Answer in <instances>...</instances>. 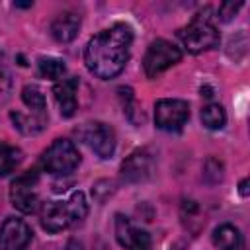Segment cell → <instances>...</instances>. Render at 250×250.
<instances>
[{"label":"cell","instance_id":"obj_20","mask_svg":"<svg viewBox=\"0 0 250 250\" xmlns=\"http://www.w3.org/2000/svg\"><path fill=\"white\" fill-rule=\"evenodd\" d=\"M133 230H135V227L131 225V221H129L127 217L115 215V238H117V242H119L123 248H129V246H131Z\"/></svg>","mask_w":250,"mask_h":250},{"label":"cell","instance_id":"obj_26","mask_svg":"<svg viewBox=\"0 0 250 250\" xmlns=\"http://www.w3.org/2000/svg\"><path fill=\"white\" fill-rule=\"evenodd\" d=\"M14 6H18V8H29V6H33V2H16Z\"/></svg>","mask_w":250,"mask_h":250},{"label":"cell","instance_id":"obj_4","mask_svg":"<svg viewBox=\"0 0 250 250\" xmlns=\"http://www.w3.org/2000/svg\"><path fill=\"white\" fill-rule=\"evenodd\" d=\"M80 164V152L68 139H55L41 156V166L45 172L55 176H66L74 172Z\"/></svg>","mask_w":250,"mask_h":250},{"label":"cell","instance_id":"obj_17","mask_svg":"<svg viewBox=\"0 0 250 250\" xmlns=\"http://www.w3.org/2000/svg\"><path fill=\"white\" fill-rule=\"evenodd\" d=\"M21 102L33 111V113H45V107H47V102H45V96L41 92L39 86L35 84H25L21 88Z\"/></svg>","mask_w":250,"mask_h":250},{"label":"cell","instance_id":"obj_7","mask_svg":"<svg viewBox=\"0 0 250 250\" xmlns=\"http://www.w3.org/2000/svg\"><path fill=\"white\" fill-rule=\"evenodd\" d=\"M180 59H182V51L176 45H172L166 39H156L150 43V47L145 53V59H143L145 74L148 78H156L160 72L180 62Z\"/></svg>","mask_w":250,"mask_h":250},{"label":"cell","instance_id":"obj_19","mask_svg":"<svg viewBox=\"0 0 250 250\" xmlns=\"http://www.w3.org/2000/svg\"><path fill=\"white\" fill-rule=\"evenodd\" d=\"M117 94H119V100H121V104H123V111H125L127 119H129L131 123H135V125L141 123V121H143V113H141V109L137 107L133 90H131L129 86H121V88L117 90Z\"/></svg>","mask_w":250,"mask_h":250},{"label":"cell","instance_id":"obj_8","mask_svg":"<svg viewBox=\"0 0 250 250\" xmlns=\"http://www.w3.org/2000/svg\"><path fill=\"white\" fill-rule=\"evenodd\" d=\"M189 117V104L178 98H164L154 104V123L162 131H180Z\"/></svg>","mask_w":250,"mask_h":250},{"label":"cell","instance_id":"obj_3","mask_svg":"<svg viewBox=\"0 0 250 250\" xmlns=\"http://www.w3.org/2000/svg\"><path fill=\"white\" fill-rule=\"evenodd\" d=\"M178 37L182 39L184 47L189 53H203V51L215 49L221 41V35H219L215 21H213L211 8L199 10L191 18V21L178 31Z\"/></svg>","mask_w":250,"mask_h":250},{"label":"cell","instance_id":"obj_12","mask_svg":"<svg viewBox=\"0 0 250 250\" xmlns=\"http://www.w3.org/2000/svg\"><path fill=\"white\" fill-rule=\"evenodd\" d=\"M51 35L59 43H70L80 29V16L74 12H62L51 21Z\"/></svg>","mask_w":250,"mask_h":250},{"label":"cell","instance_id":"obj_21","mask_svg":"<svg viewBox=\"0 0 250 250\" xmlns=\"http://www.w3.org/2000/svg\"><path fill=\"white\" fill-rule=\"evenodd\" d=\"M223 176H225L223 162L217 160L215 156H209L203 164V180L207 184H219V182H223Z\"/></svg>","mask_w":250,"mask_h":250},{"label":"cell","instance_id":"obj_14","mask_svg":"<svg viewBox=\"0 0 250 250\" xmlns=\"http://www.w3.org/2000/svg\"><path fill=\"white\" fill-rule=\"evenodd\" d=\"M10 119H12L14 127H16L18 131H21L23 135H35V133L43 131L45 125H47L45 113L25 115V113H21V111H10Z\"/></svg>","mask_w":250,"mask_h":250},{"label":"cell","instance_id":"obj_9","mask_svg":"<svg viewBox=\"0 0 250 250\" xmlns=\"http://www.w3.org/2000/svg\"><path fill=\"white\" fill-rule=\"evenodd\" d=\"M154 156L148 148H137L133 150L123 162H121V180L127 184H139L152 176L154 172Z\"/></svg>","mask_w":250,"mask_h":250},{"label":"cell","instance_id":"obj_6","mask_svg":"<svg viewBox=\"0 0 250 250\" xmlns=\"http://www.w3.org/2000/svg\"><path fill=\"white\" fill-rule=\"evenodd\" d=\"M37 182H39L37 170H27L12 182L10 201L18 211L29 215L39 209L41 203H39V193H37Z\"/></svg>","mask_w":250,"mask_h":250},{"label":"cell","instance_id":"obj_10","mask_svg":"<svg viewBox=\"0 0 250 250\" xmlns=\"http://www.w3.org/2000/svg\"><path fill=\"white\" fill-rule=\"evenodd\" d=\"M31 238V227L18 217H8L0 227V250H27Z\"/></svg>","mask_w":250,"mask_h":250},{"label":"cell","instance_id":"obj_18","mask_svg":"<svg viewBox=\"0 0 250 250\" xmlns=\"http://www.w3.org/2000/svg\"><path fill=\"white\" fill-rule=\"evenodd\" d=\"M201 123L207 129H223L227 123V113L221 104H209L201 109Z\"/></svg>","mask_w":250,"mask_h":250},{"label":"cell","instance_id":"obj_15","mask_svg":"<svg viewBox=\"0 0 250 250\" xmlns=\"http://www.w3.org/2000/svg\"><path fill=\"white\" fill-rule=\"evenodd\" d=\"M21 158H23V152L18 146L8 145L6 141H0V178L12 174L20 166Z\"/></svg>","mask_w":250,"mask_h":250},{"label":"cell","instance_id":"obj_24","mask_svg":"<svg viewBox=\"0 0 250 250\" xmlns=\"http://www.w3.org/2000/svg\"><path fill=\"white\" fill-rule=\"evenodd\" d=\"M240 8H242V2H223L219 6V12H217L219 14V20L221 21H230Z\"/></svg>","mask_w":250,"mask_h":250},{"label":"cell","instance_id":"obj_5","mask_svg":"<svg viewBox=\"0 0 250 250\" xmlns=\"http://www.w3.org/2000/svg\"><path fill=\"white\" fill-rule=\"evenodd\" d=\"M74 133L100 158H111L113 156L117 139H115V131L111 125H107L104 121H88V123H82L80 127H76Z\"/></svg>","mask_w":250,"mask_h":250},{"label":"cell","instance_id":"obj_2","mask_svg":"<svg viewBox=\"0 0 250 250\" xmlns=\"http://www.w3.org/2000/svg\"><path fill=\"white\" fill-rule=\"evenodd\" d=\"M88 215V203L82 191H72L66 201H45L39 205V221L47 232H61Z\"/></svg>","mask_w":250,"mask_h":250},{"label":"cell","instance_id":"obj_1","mask_svg":"<svg viewBox=\"0 0 250 250\" xmlns=\"http://www.w3.org/2000/svg\"><path fill=\"white\" fill-rule=\"evenodd\" d=\"M133 43V31L125 23H113L111 27L94 35L84 49L86 68L102 78H115L129 61V51Z\"/></svg>","mask_w":250,"mask_h":250},{"label":"cell","instance_id":"obj_25","mask_svg":"<svg viewBox=\"0 0 250 250\" xmlns=\"http://www.w3.org/2000/svg\"><path fill=\"white\" fill-rule=\"evenodd\" d=\"M248 178H244V180H240V184H238V193L242 195V197H246L248 195Z\"/></svg>","mask_w":250,"mask_h":250},{"label":"cell","instance_id":"obj_16","mask_svg":"<svg viewBox=\"0 0 250 250\" xmlns=\"http://www.w3.org/2000/svg\"><path fill=\"white\" fill-rule=\"evenodd\" d=\"M37 66H39V74L47 80H53V82H59L64 78L66 74V64L64 61L57 59V57H41L37 61Z\"/></svg>","mask_w":250,"mask_h":250},{"label":"cell","instance_id":"obj_13","mask_svg":"<svg viewBox=\"0 0 250 250\" xmlns=\"http://www.w3.org/2000/svg\"><path fill=\"white\" fill-rule=\"evenodd\" d=\"M213 244L219 250H242L244 238L234 225L223 223L213 230Z\"/></svg>","mask_w":250,"mask_h":250},{"label":"cell","instance_id":"obj_22","mask_svg":"<svg viewBox=\"0 0 250 250\" xmlns=\"http://www.w3.org/2000/svg\"><path fill=\"white\" fill-rule=\"evenodd\" d=\"M113 191H115V182L113 180H100L92 186V195L100 203H104L107 197H111Z\"/></svg>","mask_w":250,"mask_h":250},{"label":"cell","instance_id":"obj_11","mask_svg":"<svg viewBox=\"0 0 250 250\" xmlns=\"http://www.w3.org/2000/svg\"><path fill=\"white\" fill-rule=\"evenodd\" d=\"M76 88H78V78H62L53 86L55 100L59 104V111L62 117H72L76 113Z\"/></svg>","mask_w":250,"mask_h":250},{"label":"cell","instance_id":"obj_23","mask_svg":"<svg viewBox=\"0 0 250 250\" xmlns=\"http://www.w3.org/2000/svg\"><path fill=\"white\" fill-rule=\"evenodd\" d=\"M129 250H150V236H148V232L141 230V229H135Z\"/></svg>","mask_w":250,"mask_h":250}]
</instances>
